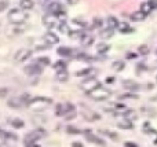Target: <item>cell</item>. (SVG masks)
<instances>
[{
  "label": "cell",
  "mask_w": 157,
  "mask_h": 147,
  "mask_svg": "<svg viewBox=\"0 0 157 147\" xmlns=\"http://www.w3.org/2000/svg\"><path fill=\"white\" fill-rule=\"evenodd\" d=\"M123 85H124L127 89H130V91H137V89H139V84L135 83V81H132V80H124L123 81Z\"/></svg>",
  "instance_id": "obj_15"
},
{
  "label": "cell",
  "mask_w": 157,
  "mask_h": 147,
  "mask_svg": "<svg viewBox=\"0 0 157 147\" xmlns=\"http://www.w3.org/2000/svg\"><path fill=\"white\" fill-rule=\"evenodd\" d=\"M20 6L22 10H30L35 6V3H33V0H21Z\"/></svg>",
  "instance_id": "obj_25"
},
{
  "label": "cell",
  "mask_w": 157,
  "mask_h": 147,
  "mask_svg": "<svg viewBox=\"0 0 157 147\" xmlns=\"http://www.w3.org/2000/svg\"><path fill=\"white\" fill-rule=\"evenodd\" d=\"M40 138H43V132L32 131V132H29V133H26V136H25V139H24V143H25V146H37V144H35V142L39 140Z\"/></svg>",
  "instance_id": "obj_5"
},
{
  "label": "cell",
  "mask_w": 157,
  "mask_h": 147,
  "mask_svg": "<svg viewBox=\"0 0 157 147\" xmlns=\"http://www.w3.org/2000/svg\"><path fill=\"white\" fill-rule=\"evenodd\" d=\"M7 6H8V1H7V0H0V12L4 11V10L7 8Z\"/></svg>",
  "instance_id": "obj_37"
},
{
  "label": "cell",
  "mask_w": 157,
  "mask_h": 147,
  "mask_svg": "<svg viewBox=\"0 0 157 147\" xmlns=\"http://www.w3.org/2000/svg\"><path fill=\"white\" fill-rule=\"evenodd\" d=\"M99 85H101V83H99L95 77H87V79L81 83V88H83V91H85L87 94H88L90 91L95 89L97 87H99Z\"/></svg>",
  "instance_id": "obj_6"
},
{
  "label": "cell",
  "mask_w": 157,
  "mask_h": 147,
  "mask_svg": "<svg viewBox=\"0 0 157 147\" xmlns=\"http://www.w3.org/2000/svg\"><path fill=\"white\" fill-rule=\"evenodd\" d=\"M30 55H32V51L29 50V48H21V50H18L15 54V61L17 62H24V61L29 59L30 58Z\"/></svg>",
  "instance_id": "obj_8"
},
{
  "label": "cell",
  "mask_w": 157,
  "mask_h": 147,
  "mask_svg": "<svg viewBox=\"0 0 157 147\" xmlns=\"http://www.w3.org/2000/svg\"><path fill=\"white\" fill-rule=\"evenodd\" d=\"M119 99H138V95L135 94H123L119 96Z\"/></svg>",
  "instance_id": "obj_31"
},
{
  "label": "cell",
  "mask_w": 157,
  "mask_h": 147,
  "mask_svg": "<svg viewBox=\"0 0 157 147\" xmlns=\"http://www.w3.org/2000/svg\"><path fill=\"white\" fill-rule=\"evenodd\" d=\"M112 68L114 72H121V70H124L125 68V63L123 62V61H116V62H113Z\"/></svg>",
  "instance_id": "obj_24"
},
{
  "label": "cell",
  "mask_w": 157,
  "mask_h": 147,
  "mask_svg": "<svg viewBox=\"0 0 157 147\" xmlns=\"http://www.w3.org/2000/svg\"><path fill=\"white\" fill-rule=\"evenodd\" d=\"M109 44H106V43H101V44H98L97 45V51H98V54H105V52H108L109 51Z\"/></svg>",
  "instance_id": "obj_28"
},
{
  "label": "cell",
  "mask_w": 157,
  "mask_h": 147,
  "mask_svg": "<svg viewBox=\"0 0 157 147\" xmlns=\"http://www.w3.org/2000/svg\"><path fill=\"white\" fill-rule=\"evenodd\" d=\"M56 22H58V17L55 14H51V12H47L44 17H43V25H44L47 29H52L56 26Z\"/></svg>",
  "instance_id": "obj_7"
},
{
  "label": "cell",
  "mask_w": 157,
  "mask_h": 147,
  "mask_svg": "<svg viewBox=\"0 0 157 147\" xmlns=\"http://www.w3.org/2000/svg\"><path fill=\"white\" fill-rule=\"evenodd\" d=\"M101 133L109 136V138H112V139H117V135H116V133H112L110 131H101Z\"/></svg>",
  "instance_id": "obj_38"
},
{
  "label": "cell",
  "mask_w": 157,
  "mask_h": 147,
  "mask_svg": "<svg viewBox=\"0 0 157 147\" xmlns=\"http://www.w3.org/2000/svg\"><path fill=\"white\" fill-rule=\"evenodd\" d=\"M138 56H139V54H137V52H128V54L125 55V58H127V59H137Z\"/></svg>",
  "instance_id": "obj_36"
},
{
  "label": "cell",
  "mask_w": 157,
  "mask_h": 147,
  "mask_svg": "<svg viewBox=\"0 0 157 147\" xmlns=\"http://www.w3.org/2000/svg\"><path fill=\"white\" fill-rule=\"evenodd\" d=\"M95 73H97V70H95V69L88 68V69L81 70V72H77L76 74L77 76H85V77H94V76H95Z\"/></svg>",
  "instance_id": "obj_21"
},
{
  "label": "cell",
  "mask_w": 157,
  "mask_h": 147,
  "mask_svg": "<svg viewBox=\"0 0 157 147\" xmlns=\"http://www.w3.org/2000/svg\"><path fill=\"white\" fill-rule=\"evenodd\" d=\"M106 81H108V83H113V81H114V79H113V77H110V79H108Z\"/></svg>",
  "instance_id": "obj_42"
},
{
  "label": "cell",
  "mask_w": 157,
  "mask_h": 147,
  "mask_svg": "<svg viewBox=\"0 0 157 147\" xmlns=\"http://www.w3.org/2000/svg\"><path fill=\"white\" fill-rule=\"evenodd\" d=\"M59 30L62 33H70V30H69V26L68 24H65V22H62V24L59 25Z\"/></svg>",
  "instance_id": "obj_32"
},
{
  "label": "cell",
  "mask_w": 157,
  "mask_h": 147,
  "mask_svg": "<svg viewBox=\"0 0 157 147\" xmlns=\"http://www.w3.org/2000/svg\"><path fill=\"white\" fill-rule=\"evenodd\" d=\"M7 104L10 106V107H14V109H18V107H21V106H24L22 102H21V99H20V96L10 98V99L7 100Z\"/></svg>",
  "instance_id": "obj_16"
},
{
  "label": "cell",
  "mask_w": 157,
  "mask_h": 147,
  "mask_svg": "<svg viewBox=\"0 0 157 147\" xmlns=\"http://www.w3.org/2000/svg\"><path fill=\"white\" fill-rule=\"evenodd\" d=\"M112 95V91L108 89V88H103V87H97L95 89L88 92V96L94 100H106L109 96Z\"/></svg>",
  "instance_id": "obj_2"
},
{
  "label": "cell",
  "mask_w": 157,
  "mask_h": 147,
  "mask_svg": "<svg viewBox=\"0 0 157 147\" xmlns=\"http://www.w3.org/2000/svg\"><path fill=\"white\" fill-rule=\"evenodd\" d=\"M153 1V6H154V8H157V0H152Z\"/></svg>",
  "instance_id": "obj_43"
},
{
  "label": "cell",
  "mask_w": 157,
  "mask_h": 147,
  "mask_svg": "<svg viewBox=\"0 0 157 147\" xmlns=\"http://www.w3.org/2000/svg\"><path fill=\"white\" fill-rule=\"evenodd\" d=\"M39 62L43 65H48L50 63V59L47 58V56H41V58H39Z\"/></svg>",
  "instance_id": "obj_39"
},
{
  "label": "cell",
  "mask_w": 157,
  "mask_h": 147,
  "mask_svg": "<svg viewBox=\"0 0 157 147\" xmlns=\"http://www.w3.org/2000/svg\"><path fill=\"white\" fill-rule=\"evenodd\" d=\"M52 100L50 98H44V96H37V98H33V99L29 100L28 106L32 109L33 111H43L46 109L51 106Z\"/></svg>",
  "instance_id": "obj_1"
},
{
  "label": "cell",
  "mask_w": 157,
  "mask_h": 147,
  "mask_svg": "<svg viewBox=\"0 0 157 147\" xmlns=\"http://www.w3.org/2000/svg\"><path fill=\"white\" fill-rule=\"evenodd\" d=\"M153 143H154V144H157V132H156V138H154V140H153Z\"/></svg>",
  "instance_id": "obj_44"
},
{
  "label": "cell",
  "mask_w": 157,
  "mask_h": 147,
  "mask_svg": "<svg viewBox=\"0 0 157 147\" xmlns=\"http://www.w3.org/2000/svg\"><path fill=\"white\" fill-rule=\"evenodd\" d=\"M113 32H114V29H110V28H106L105 30H102L101 33H99V36H101V39L106 40V39H110V37L113 36Z\"/></svg>",
  "instance_id": "obj_23"
},
{
  "label": "cell",
  "mask_w": 157,
  "mask_h": 147,
  "mask_svg": "<svg viewBox=\"0 0 157 147\" xmlns=\"http://www.w3.org/2000/svg\"><path fill=\"white\" fill-rule=\"evenodd\" d=\"M93 43H94L93 36H90V35H83V37H81V44H83L84 47H88V45H91Z\"/></svg>",
  "instance_id": "obj_22"
},
{
  "label": "cell",
  "mask_w": 157,
  "mask_h": 147,
  "mask_svg": "<svg viewBox=\"0 0 157 147\" xmlns=\"http://www.w3.org/2000/svg\"><path fill=\"white\" fill-rule=\"evenodd\" d=\"M149 47H148V45H141V47L138 48V54H139V55H142V56H145V55H148V54H149Z\"/></svg>",
  "instance_id": "obj_30"
},
{
  "label": "cell",
  "mask_w": 157,
  "mask_h": 147,
  "mask_svg": "<svg viewBox=\"0 0 157 147\" xmlns=\"http://www.w3.org/2000/svg\"><path fill=\"white\" fill-rule=\"evenodd\" d=\"M83 117L87 121H97V120H99V114H97L95 111L90 110L87 107H84V110H83Z\"/></svg>",
  "instance_id": "obj_10"
},
{
  "label": "cell",
  "mask_w": 157,
  "mask_h": 147,
  "mask_svg": "<svg viewBox=\"0 0 157 147\" xmlns=\"http://www.w3.org/2000/svg\"><path fill=\"white\" fill-rule=\"evenodd\" d=\"M141 10L143 12H145L146 15L148 14H150V12L154 10V6H153V1L152 0H148V1H143V3L141 4Z\"/></svg>",
  "instance_id": "obj_14"
},
{
  "label": "cell",
  "mask_w": 157,
  "mask_h": 147,
  "mask_svg": "<svg viewBox=\"0 0 157 147\" xmlns=\"http://www.w3.org/2000/svg\"><path fill=\"white\" fill-rule=\"evenodd\" d=\"M55 79L58 80V81H66V80H68V72H66V69H65V70H58Z\"/></svg>",
  "instance_id": "obj_26"
},
{
  "label": "cell",
  "mask_w": 157,
  "mask_h": 147,
  "mask_svg": "<svg viewBox=\"0 0 157 147\" xmlns=\"http://www.w3.org/2000/svg\"><path fill=\"white\" fill-rule=\"evenodd\" d=\"M24 72L28 76H39L41 72H43V69H41V66L39 63H32V65L25 66Z\"/></svg>",
  "instance_id": "obj_9"
},
{
  "label": "cell",
  "mask_w": 157,
  "mask_h": 147,
  "mask_svg": "<svg viewBox=\"0 0 157 147\" xmlns=\"http://www.w3.org/2000/svg\"><path fill=\"white\" fill-rule=\"evenodd\" d=\"M52 68L55 69L56 72H58V70H65V69H66V63H65L64 61H59V62H55Z\"/></svg>",
  "instance_id": "obj_29"
},
{
  "label": "cell",
  "mask_w": 157,
  "mask_h": 147,
  "mask_svg": "<svg viewBox=\"0 0 157 147\" xmlns=\"http://www.w3.org/2000/svg\"><path fill=\"white\" fill-rule=\"evenodd\" d=\"M8 124H10L11 127L17 128V129H20V128H22L25 125L24 121H22V120H20V118H8Z\"/></svg>",
  "instance_id": "obj_20"
},
{
  "label": "cell",
  "mask_w": 157,
  "mask_h": 147,
  "mask_svg": "<svg viewBox=\"0 0 157 147\" xmlns=\"http://www.w3.org/2000/svg\"><path fill=\"white\" fill-rule=\"evenodd\" d=\"M72 146H75V147H83V144L79 143V142H75V143H73Z\"/></svg>",
  "instance_id": "obj_41"
},
{
  "label": "cell",
  "mask_w": 157,
  "mask_h": 147,
  "mask_svg": "<svg viewBox=\"0 0 157 147\" xmlns=\"http://www.w3.org/2000/svg\"><path fill=\"white\" fill-rule=\"evenodd\" d=\"M56 52H58V55L62 56V58H68V56H72L73 51L70 50L69 47H59L58 50H56Z\"/></svg>",
  "instance_id": "obj_18"
},
{
  "label": "cell",
  "mask_w": 157,
  "mask_h": 147,
  "mask_svg": "<svg viewBox=\"0 0 157 147\" xmlns=\"http://www.w3.org/2000/svg\"><path fill=\"white\" fill-rule=\"evenodd\" d=\"M66 131L69 132V133H72V135H75V133H80V131H79V129H77V128H75V127H70V125H69L68 128H66Z\"/></svg>",
  "instance_id": "obj_34"
},
{
  "label": "cell",
  "mask_w": 157,
  "mask_h": 147,
  "mask_svg": "<svg viewBox=\"0 0 157 147\" xmlns=\"http://www.w3.org/2000/svg\"><path fill=\"white\" fill-rule=\"evenodd\" d=\"M43 40H44L47 44H50V45H51V44H56V43H58V41H59V37L56 36L55 33L47 32L44 36H43Z\"/></svg>",
  "instance_id": "obj_11"
},
{
  "label": "cell",
  "mask_w": 157,
  "mask_h": 147,
  "mask_svg": "<svg viewBox=\"0 0 157 147\" xmlns=\"http://www.w3.org/2000/svg\"><path fill=\"white\" fill-rule=\"evenodd\" d=\"M84 136H85V139L90 140V142H94L95 144H99V146H105L103 140L99 139V138H97L95 135H93V133H91V131H84Z\"/></svg>",
  "instance_id": "obj_12"
},
{
  "label": "cell",
  "mask_w": 157,
  "mask_h": 147,
  "mask_svg": "<svg viewBox=\"0 0 157 147\" xmlns=\"http://www.w3.org/2000/svg\"><path fill=\"white\" fill-rule=\"evenodd\" d=\"M101 26H102V19L101 18H95L93 24V28H101Z\"/></svg>",
  "instance_id": "obj_35"
},
{
  "label": "cell",
  "mask_w": 157,
  "mask_h": 147,
  "mask_svg": "<svg viewBox=\"0 0 157 147\" xmlns=\"http://www.w3.org/2000/svg\"><path fill=\"white\" fill-rule=\"evenodd\" d=\"M7 95H8V88L6 87L0 88V98H7Z\"/></svg>",
  "instance_id": "obj_33"
},
{
  "label": "cell",
  "mask_w": 157,
  "mask_h": 147,
  "mask_svg": "<svg viewBox=\"0 0 157 147\" xmlns=\"http://www.w3.org/2000/svg\"><path fill=\"white\" fill-rule=\"evenodd\" d=\"M28 19V14L25 11H21L18 8H12L11 11L8 12V21L11 22V24H22L25 21Z\"/></svg>",
  "instance_id": "obj_3"
},
{
  "label": "cell",
  "mask_w": 157,
  "mask_h": 147,
  "mask_svg": "<svg viewBox=\"0 0 157 147\" xmlns=\"http://www.w3.org/2000/svg\"><path fill=\"white\" fill-rule=\"evenodd\" d=\"M156 55H157V50H156Z\"/></svg>",
  "instance_id": "obj_45"
},
{
  "label": "cell",
  "mask_w": 157,
  "mask_h": 147,
  "mask_svg": "<svg viewBox=\"0 0 157 147\" xmlns=\"http://www.w3.org/2000/svg\"><path fill=\"white\" fill-rule=\"evenodd\" d=\"M46 10L47 12H51V14H55L56 17H61V18H64L66 17V12H65L64 7H62V4L58 3V1H50L47 6H46Z\"/></svg>",
  "instance_id": "obj_4"
},
{
  "label": "cell",
  "mask_w": 157,
  "mask_h": 147,
  "mask_svg": "<svg viewBox=\"0 0 157 147\" xmlns=\"http://www.w3.org/2000/svg\"><path fill=\"white\" fill-rule=\"evenodd\" d=\"M117 26H119V21H117V18L116 17H109L108 18V28H110V29H116Z\"/></svg>",
  "instance_id": "obj_27"
},
{
  "label": "cell",
  "mask_w": 157,
  "mask_h": 147,
  "mask_svg": "<svg viewBox=\"0 0 157 147\" xmlns=\"http://www.w3.org/2000/svg\"><path fill=\"white\" fill-rule=\"evenodd\" d=\"M124 146H125V147H138V144H137V143H134V142H125Z\"/></svg>",
  "instance_id": "obj_40"
},
{
  "label": "cell",
  "mask_w": 157,
  "mask_h": 147,
  "mask_svg": "<svg viewBox=\"0 0 157 147\" xmlns=\"http://www.w3.org/2000/svg\"><path fill=\"white\" fill-rule=\"evenodd\" d=\"M146 18V14L142 10H139V11H135L131 14V19L134 21V22H141V21H143Z\"/></svg>",
  "instance_id": "obj_17"
},
{
  "label": "cell",
  "mask_w": 157,
  "mask_h": 147,
  "mask_svg": "<svg viewBox=\"0 0 157 147\" xmlns=\"http://www.w3.org/2000/svg\"><path fill=\"white\" fill-rule=\"evenodd\" d=\"M117 29H119L121 33H132L134 32V29L128 25V22H119Z\"/></svg>",
  "instance_id": "obj_19"
},
{
  "label": "cell",
  "mask_w": 157,
  "mask_h": 147,
  "mask_svg": "<svg viewBox=\"0 0 157 147\" xmlns=\"http://www.w3.org/2000/svg\"><path fill=\"white\" fill-rule=\"evenodd\" d=\"M117 127L120 129H132L134 128V124H132V120H128V118H124L117 122Z\"/></svg>",
  "instance_id": "obj_13"
}]
</instances>
